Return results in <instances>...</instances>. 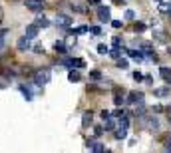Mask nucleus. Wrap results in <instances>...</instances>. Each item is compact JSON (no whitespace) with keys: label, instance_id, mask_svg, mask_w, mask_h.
<instances>
[{"label":"nucleus","instance_id":"f257e3e1","mask_svg":"<svg viewBox=\"0 0 171 153\" xmlns=\"http://www.w3.org/2000/svg\"><path fill=\"white\" fill-rule=\"evenodd\" d=\"M50 78H52L50 70H38V72L34 74V84L36 86H46L48 81H50Z\"/></svg>","mask_w":171,"mask_h":153},{"label":"nucleus","instance_id":"f03ea898","mask_svg":"<svg viewBox=\"0 0 171 153\" xmlns=\"http://www.w3.org/2000/svg\"><path fill=\"white\" fill-rule=\"evenodd\" d=\"M26 8L32 10V12H40L42 8H44V0H24Z\"/></svg>","mask_w":171,"mask_h":153},{"label":"nucleus","instance_id":"7ed1b4c3","mask_svg":"<svg viewBox=\"0 0 171 153\" xmlns=\"http://www.w3.org/2000/svg\"><path fill=\"white\" fill-rule=\"evenodd\" d=\"M98 20L100 22H110V18H111V12H110V8L108 6H98Z\"/></svg>","mask_w":171,"mask_h":153},{"label":"nucleus","instance_id":"20e7f679","mask_svg":"<svg viewBox=\"0 0 171 153\" xmlns=\"http://www.w3.org/2000/svg\"><path fill=\"white\" fill-rule=\"evenodd\" d=\"M56 24H58V26H62V28H68V26L72 24V18H70V16H66V14H58Z\"/></svg>","mask_w":171,"mask_h":153},{"label":"nucleus","instance_id":"39448f33","mask_svg":"<svg viewBox=\"0 0 171 153\" xmlns=\"http://www.w3.org/2000/svg\"><path fill=\"white\" fill-rule=\"evenodd\" d=\"M24 36H26V38H30V40H32V38H36V36H38V26H36V24H30V26H26V30H24Z\"/></svg>","mask_w":171,"mask_h":153},{"label":"nucleus","instance_id":"423d86ee","mask_svg":"<svg viewBox=\"0 0 171 153\" xmlns=\"http://www.w3.org/2000/svg\"><path fill=\"white\" fill-rule=\"evenodd\" d=\"M139 101H143L141 91H131V94L127 96V103H139Z\"/></svg>","mask_w":171,"mask_h":153},{"label":"nucleus","instance_id":"0eeeda50","mask_svg":"<svg viewBox=\"0 0 171 153\" xmlns=\"http://www.w3.org/2000/svg\"><path fill=\"white\" fill-rule=\"evenodd\" d=\"M16 48H18L20 52H26V50H30V38H20L18 40V44H16Z\"/></svg>","mask_w":171,"mask_h":153},{"label":"nucleus","instance_id":"6e6552de","mask_svg":"<svg viewBox=\"0 0 171 153\" xmlns=\"http://www.w3.org/2000/svg\"><path fill=\"white\" fill-rule=\"evenodd\" d=\"M153 96L155 97H167L169 96V87H157V90H153Z\"/></svg>","mask_w":171,"mask_h":153},{"label":"nucleus","instance_id":"1a4fd4ad","mask_svg":"<svg viewBox=\"0 0 171 153\" xmlns=\"http://www.w3.org/2000/svg\"><path fill=\"white\" fill-rule=\"evenodd\" d=\"M92 119H94V113H92V111H84V117H82V125H84V127H88V125L92 123Z\"/></svg>","mask_w":171,"mask_h":153},{"label":"nucleus","instance_id":"9d476101","mask_svg":"<svg viewBox=\"0 0 171 153\" xmlns=\"http://www.w3.org/2000/svg\"><path fill=\"white\" fill-rule=\"evenodd\" d=\"M88 149H92V151H95V153H104L105 147L101 145V143H88Z\"/></svg>","mask_w":171,"mask_h":153},{"label":"nucleus","instance_id":"9b49d317","mask_svg":"<svg viewBox=\"0 0 171 153\" xmlns=\"http://www.w3.org/2000/svg\"><path fill=\"white\" fill-rule=\"evenodd\" d=\"M133 60H143V50H125Z\"/></svg>","mask_w":171,"mask_h":153},{"label":"nucleus","instance_id":"f8f14e48","mask_svg":"<svg viewBox=\"0 0 171 153\" xmlns=\"http://www.w3.org/2000/svg\"><path fill=\"white\" fill-rule=\"evenodd\" d=\"M54 50H56L58 54H66V52H68V48H66V44L60 40V42H56V44H54Z\"/></svg>","mask_w":171,"mask_h":153},{"label":"nucleus","instance_id":"ddd939ff","mask_svg":"<svg viewBox=\"0 0 171 153\" xmlns=\"http://www.w3.org/2000/svg\"><path fill=\"white\" fill-rule=\"evenodd\" d=\"M34 24H36V26H38V28H48V26H50V20H46V18H44V16H40V18H38V20H36V22H34Z\"/></svg>","mask_w":171,"mask_h":153},{"label":"nucleus","instance_id":"4468645a","mask_svg":"<svg viewBox=\"0 0 171 153\" xmlns=\"http://www.w3.org/2000/svg\"><path fill=\"white\" fill-rule=\"evenodd\" d=\"M20 91H22V94H24V97H26V100H28V101H32V100H34V96H32L30 87H26V86H20Z\"/></svg>","mask_w":171,"mask_h":153},{"label":"nucleus","instance_id":"2eb2a0df","mask_svg":"<svg viewBox=\"0 0 171 153\" xmlns=\"http://www.w3.org/2000/svg\"><path fill=\"white\" fill-rule=\"evenodd\" d=\"M104 127H105V129H108V131H110V129H114V127H115V121H114V119H111V116H110V117H105V119H104Z\"/></svg>","mask_w":171,"mask_h":153},{"label":"nucleus","instance_id":"dca6fc26","mask_svg":"<svg viewBox=\"0 0 171 153\" xmlns=\"http://www.w3.org/2000/svg\"><path fill=\"white\" fill-rule=\"evenodd\" d=\"M80 78H82V76H80V72H76V70H70V74H68V80H70V81H80Z\"/></svg>","mask_w":171,"mask_h":153},{"label":"nucleus","instance_id":"f3484780","mask_svg":"<svg viewBox=\"0 0 171 153\" xmlns=\"http://www.w3.org/2000/svg\"><path fill=\"white\" fill-rule=\"evenodd\" d=\"M86 32H90V26H78L72 30V34H86Z\"/></svg>","mask_w":171,"mask_h":153},{"label":"nucleus","instance_id":"a211bd4d","mask_svg":"<svg viewBox=\"0 0 171 153\" xmlns=\"http://www.w3.org/2000/svg\"><path fill=\"white\" fill-rule=\"evenodd\" d=\"M125 135H127V129L125 127H117V131H115V137L117 139H125Z\"/></svg>","mask_w":171,"mask_h":153},{"label":"nucleus","instance_id":"6ab92c4d","mask_svg":"<svg viewBox=\"0 0 171 153\" xmlns=\"http://www.w3.org/2000/svg\"><path fill=\"white\" fill-rule=\"evenodd\" d=\"M104 76H101V72H98V70H94V72H90V80H94V81H100Z\"/></svg>","mask_w":171,"mask_h":153},{"label":"nucleus","instance_id":"aec40b11","mask_svg":"<svg viewBox=\"0 0 171 153\" xmlns=\"http://www.w3.org/2000/svg\"><path fill=\"white\" fill-rule=\"evenodd\" d=\"M108 54H110V56H111V58H115V60H117V58H120V56H121V48H120V46H115V48H114V50H110Z\"/></svg>","mask_w":171,"mask_h":153},{"label":"nucleus","instance_id":"412c9836","mask_svg":"<svg viewBox=\"0 0 171 153\" xmlns=\"http://www.w3.org/2000/svg\"><path fill=\"white\" fill-rule=\"evenodd\" d=\"M114 103H115L117 107H120L121 103H124V91H121V94H120V91H117V94H115V97H114Z\"/></svg>","mask_w":171,"mask_h":153},{"label":"nucleus","instance_id":"4be33fe9","mask_svg":"<svg viewBox=\"0 0 171 153\" xmlns=\"http://www.w3.org/2000/svg\"><path fill=\"white\" fill-rule=\"evenodd\" d=\"M159 74H161V78H163V80H169V76H171V70H169V68H165V66H163V68L159 70Z\"/></svg>","mask_w":171,"mask_h":153},{"label":"nucleus","instance_id":"5701e85b","mask_svg":"<svg viewBox=\"0 0 171 153\" xmlns=\"http://www.w3.org/2000/svg\"><path fill=\"white\" fill-rule=\"evenodd\" d=\"M72 66H76V68H84V66H86V62H84L82 58H76V60L72 58Z\"/></svg>","mask_w":171,"mask_h":153},{"label":"nucleus","instance_id":"b1692460","mask_svg":"<svg viewBox=\"0 0 171 153\" xmlns=\"http://www.w3.org/2000/svg\"><path fill=\"white\" fill-rule=\"evenodd\" d=\"M117 68H121V70H125V68H127V60H125V58H121V56H120V58H117Z\"/></svg>","mask_w":171,"mask_h":153},{"label":"nucleus","instance_id":"393cba45","mask_svg":"<svg viewBox=\"0 0 171 153\" xmlns=\"http://www.w3.org/2000/svg\"><path fill=\"white\" fill-rule=\"evenodd\" d=\"M108 52H110V48L105 46V44H100L98 46V54H108Z\"/></svg>","mask_w":171,"mask_h":153},{"label":"nucleus","instance_id":"a878e982","mask_svg":"<svg viewBox=\"0 0 171 153\" xmlns=\"http://www.w3.org/2000/svg\"><path fill=\"white\" fill-rule=\"evenodd\" d=\"M169 6H171V2H161V4H159V10H161V12H167Z\"/></svg>","mask_w":171,"mask_h":153},{"label":"nucleus","instance_id":"bb28decb","mask_svg":"<svg viewBox=\"0 0 171 153\" xmlns=\"http://www.w3.org/2000/svg\"><path fill=\"white\" fill-rule=\"evenodd\" d=\"M90 32H92L94 36H100V34H101V28H100V26H92V28H90Z\"/></svg>","mask_w":171,"mask_h":153},{"label":"nucleus","instance_id":"cd10ccee","mask_svg":"<svg viewBox=\"0 0 171 153\" xmlns=\"http://www.w3.org/2000/svg\"><path fill=\"white\" fill-rule=\"evenodd\" d=\"M125 18L127 20H135V12H133V10H125Z\"/></svg>","mask_w":171,"mask_h":153},{"label":"nucleus","instance_id":"c85d7f7f","mask_svg":"<svg viewBox=\"0 0 171 153\" xmlns=\"http://www.w3.org/2000/svg\"><path fill=\"white\" fill-rule=\"evenodd\" d=\"M111 116H114V117H117V119H120L121 116H125V111H124V109H115V111H114V113H111Z\"/></svg>","mask_w":171,"mask_h":153},{"label":"nucleus","instance_id":"c756f323","mask_svg":"<svg viewBox=\"0 0 171 153\" xmlns=\"http://www.w3.org/2000/svg\"><path fill=\"white\" fill-rule=\"evenodd\" d=\"M34 52H36V54H44V46H42V44H36V46H34Z\"/></svg>","mask_w":171,"mask_h":153},{"label":"nucleus","instance_id":"7c9ffc66","mask_svg":"<svg viewBox=\"0 0 171 153\" xmlns=\"http://www.w3.org/2000/svg\"><path fill=\"white\" fill-rule=\"evenodd\" d=\"M4 46H6V40H4V34H0V52L4 50Z\"/></svg>","mask_w":171,"mask_h":153},{"label":"nucleus","instance_id":"2f4dec72","mask_svg":"<svg viewBox=\"0 0 171 153\" xmlns=\"http://www.w3.org/2000/svg\"><path fill=\"white\" fill-rule=\"evenodd\" d=\"M62 62H64V66H66V68H72V58H64Z\"/></svg>","mask_w":171,"mask_h":153},{"label":"nucleus","instance_id":"473e14b6","mask_svg":"<svg viewBox=\"0 0 171 153\" xmlns=\"http://www.w3.org/2000/svg\"><path fill=\"white\" fill-rule=\"evenodd\" d=\"M143 30H145V24H141V22L135 24V32H143Z\"/></svg>","mask_w":171,"mask_h":153},{"label":"nucleus","instance_id":"72a5a7b5","mask_svg":"<svg viewBox=\"0 0 171 153\" xmlns=\"http://www.w3.org/2000/svg\"><path fill=\"white\" fill-rule=\"evenodd\" d=\"M133 80H135V81H141V80H143V74L135 72V74H133Z\"/></svg>","mask_w":171,"mask_h":153},{"label":"nucleus","instance_id":"f704fd0d","mask_svg":"<svg viewBox=\"0 0 171 153\" xmlns=\"http://www.w3.org/2000/svg\"><path fill=\"white\" fill-rule=\"evenodd\" d=\"M111 26L114 28H121V20H111Z\"/></svg>","mask_w":171,"mask_h":153},{"label":"nucleus","instance_id":"c9c22d12","mask_svg":"<svg viewBox=\"0 0 171 153\" xmlns=\"http://www.w3.org/2000/svg\"><path fill=\"white\" fill-rule=\"evenodd\" d=\"M100 116H101V119H105V117H110V116H111V113L108 111V109H104V111H101V113H100Z\"/></svg>","mask_w":171,"mask_h":153},{"label":"nucleus","instance_id":"e433bc0d","mask_svg":"<svg viewBox=\"0 0 171 153\" xmlns=\"http://www.w3.org/2000/svg\"><path fill=\"white\" fill-rule=\"evenodd\" d=\"M120 44H121V40H120V38L115 36V38H114V46H120Z\"/></svg>","mask_w":171,"mask_h":153},{"label":"nucleus","instance_id":"4c0bfd02","mask_svg":"<svg viewBox=\"0 0 171 153\" xmlns=\"http://www.w3.org/2000/svg\"><path fill=\"white\" fill-rule=\"evenodd\" d=\"M165 151H171V141H167V143H165Z\"/></svg>","mask_w":171,"mask_h":153},{"label":"nucleus","instance_id":"58836bf2","mask_svg":"<svg viewBox=\"0 0 171 153\" xmlns=\"http://www.w3.org/2000/svg\"><path fill=\"white\" fill-rule=\"evenodd\" d=\"M100 2V0H92V4H98Z\"/></svg>","mask_w":171,"mask_h":153},{"label":"nucleus","instance_id":"ea45409f","mask_svg":"<svg viewBox=\"0 0 171 153\" xmlns=\"http://www.w3.org/2000/svg\"><path fill=\"white\" fill-rule=\"evenodd\" d=\"M167 14H169V16H171V6H169V10H167Z\"/></svg>","mask_w":171,"mask_h":153},{"label":"nucleus","instance_id":"a19ab883","mask_svg":"<svg viewBox=\"0 0 171 153\" xmlns=\"http://www.w3.org/2000/svg\"><path fill=\"white\" fill-rule=\"evenodd\" d=\"M0 18H2V10H0Z\"/></svg>","mask_w":171,"mask_h":153},{"label":"nucleus","instance_id":"79ce46f5","mask_svg":"<svg viewBox=\"0 0 171 153\" xmlns=\"http://www.w3.org/2000/svg\"><path fill=\"white\" fill-rule=\"evenodd\" d=\"M169 123H171V117H169Z\"/></svg>","mask_w":171,"mask_h":153},{"label":"nucleus","instance_id":"37998d69","mask_svg":"<svg viewBox=\"0 0 171 153\" xmlns=\"http://www.w3.org/2000/svg\"><path fill=\"white\" fill-rule=\"evenodd\" d=\"M169 81H171V76H169Z\"/></svg>","mask_w":171,"mask_h":153},{"label":"nucleus","instance_id":"c03bdc74","mask_svg":"<svg viewBox=\"0 0 171 153\" xmlns=\"http://www.w3.org/2000/svg\"><path fill=\"white\" fill-rule=\"evenodd\" d=\"M157 2H161V0H157Z\"/></svg>","mask_w":171,"mask_h":153}]
</instances>
